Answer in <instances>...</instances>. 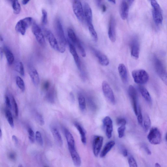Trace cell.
Returning a JSON list of instances; mask_svg holds the SVG:
<instances>
[{"label": "cell", "mask_w": 167, "mask_h": 167, "mask_svg": "<svg viewBox=\"0 0 167 167\" xmlns=\"http://www.w3.org/2000/svg\"><path fill=\"white\" fill-rule=\"evenodd\" d=\"M55 27L59 47H60L59 52L63 53L65 52V51L66 40L62 24L60 20L59 19L56 20Z\"/></svg>", "instance_id": "cell-1"}, {"label": "cell", "mask_w": 167, "mask_h": 167, "mask_svg": "<svg viewBox=\"0 0 167 167\" xmlns=\"http://www.w3.org/2000/svg\"><path fill=\"white\" fill-rule=\"evenodd\" d=\"M153 61L157 73L164 83L167 85V72L163 64L156 56H153Z\"/></svg>", "instance_id": "cell-2"}, {"label": "cell", "mask_w": 167, "mask_h": 167, "mask_svg": "<svg viewBox=\"0 0 167 167\" xmlns=\"http://www.w3.org/2000/svg\"><path fill=\"white\" fill-rule=\"evenodd\" d=\"M150 2L153 7L152 12L154 21L156 25H161L162 23L163 19L162 10L157 1L154 0L150 1Z\"/></svg>", "instance_id": "cell-3"}, {"label": "cell", "mask_w": 167, "mask_h": 167, "mask_svg": "<svg viewBox=\"0 0 167 167\" xmlns=\"http://www.w3.org/2000/svg\"><path fill=\"white\" fill-rule=\"evenodd\" d=\"M132 76L135 83L140 85L146 84L149 79L148 74L145 70L139 69L133 71Z\"/></svg>", "instance_id": "cell-4"}, {"label": "cell", "mask_w": 167, "mask_h": 167, "mask_svg": "<svg viewBox=\"0 0 167 167\" xmlns=\"http://www.w3.org/2000/svg\"><path fill=\"white\" fill-rule=\"evenodd\" d=\"M32 18L29 17L20 20L15 25V30L22 35H24L27 29L32 23Z\"/></svg>", "instance_id": "cell-5"}, {"label": "cell", "mask_w": 167, "mask_h": 167, "mask_svg": "<svg viewBox=\"0 0 167 167\" xmlns=\"http://www.w3.org/2000/svg\"><path fill=\"white\" fill-rule=\"evenodd\" d=\"M147 138L149 142L152 144H159L162 141V135L160 130L157 128H152L148 133Z\"/></svg>", "instance_id": "cell-6"}, {"label": "cell", "mask_w": 167, "mask_h": 167, "mask_svg": "<svg viewBox=\"0 0 167 167\" xmlns=\"http://www.w3.org/2000/svg\"><path fill=\"white\" fill-rule=\"evenodd\" d=\"M102 88L103 94L106 99L111 104H115V99L113 92L107 82L105 81H103Z\"/></svg>", "instance_id": "cell-7"}, {"label": "cell", "mask_w": 167, "mask_h": 167, "mask_svg": "<svg viewBox=\"0 0 167 167\" xmlns=\"http://www.w3.org/2000/svg\"><path fill=\"white\" fill-rule=\"evenodd\" d=\"M32 30L38 44L42 47H45L46 42L44 36L40 27L36 23H34L32 25Z\"/></svg>", "instance_id": "cell-8"}, {"label": "cell", "mask_w": 167, "mask_h": 167, "mask_svg": "<svg viewBox=\"0 0 167 167\" xmlns=\"http://www.w3.org/2000/svg\"><path fill=\"white\" fill-rule=\"evenodd\" d=\"M128 94L131 101L133 111L136 115L138 114V106L137 91L133 86L130 85L128 89Z\"/></svg>", "instance_id": "cell-9"}, {"label": "cell", "mask_w": 167, "mask_h": 167, "mask_svg": "<svg viewBox=\"0 0 167 167\" xmlns=\"http://www.w3.org/2000/svg\"><path fill=\"white\" fill-rule=\"evenodd\" d=\"M131 56L135 60H137L139 57L140 44L137 37L133 38L130 42Z\"/></svg>", "instance_id": "cell-10"}, {"label": "cell", "mask_w": 167, "mask_h": 167, "mask_svg": "<svg viewBox=\"0 0 167 167\" xmlns=\"http://www.w3.org/2000/svg\"><path fill=\"white\" fill-rule=\"evenodd\" d=\"M73 8L77 19L79 21L83 22L84 19V11L81 2L79 1H74Z\"/></svg>", "instance_id": "cell-11"}, {"label": "cell", "mask_w": 167, "mask_h": 167, "mask_svg": "<svg viewBox=\"0 0 167 167\" xmlns=\"http://www.w3.org/2000/svg\"><path fill=\"white\" fill-rule=\"evenodd\" d=\"M104 138L101 136H94L93 140V151L94 155L96 157L98 156L103 143Z\"/></svg>", "instance_id": "cell-12"}, {"label": "cell", "mask_w": 167, "mask_h": 167, "mask_svg": "<svg viewBox=\"0 0 167 167\" xmlns=\"http://www.w3.org/2000/svg\"><path fill=\"white\" fill-rule=\"evenodd\" d=\"M45 34L51 47L54 50L59 52L60 47L53 33L50 30L47 29L45 30Z\"/></svg>", "instance_id": "cell-13"}, {"label": "cell", "mask_w": 167, "mask_h": 167, "mask_svg": "<svg viewBox=\"0 0 167 167\" xmlns=\"http://www.w3.org/2000/svg\"><path fill=\"white\" fill-rule=\"evenodd\" d=\"M102 122L107 137L110 139L112 137L113 131L112 120L109 117L106 116L103 120Z\"/></svg>", "instance_id": "cell-14"}, {"label": "cell", "mask_w": 167, "mask_h": 167, "mask_svg": "<svg viewBox=\"0 0 167 167\" xmlns=\"http://www.w3.org/2000/svg\"><path fill=\"white\" fill-rule=\"evenodd\" d=\"M91 49L101 65L104 66H107L109 65V60L106 55L93 47H91Z\"/></svg>", "instance_id": "cell-15"}, {"label": "cell", "mask_w": 167, "mask_h": 167, "mask_svg": "<svg viewBox=\"0 0 167 167\" xmlns=\"http://www.w3.org/2000/svg\"><path fill=\"white\" fill-rule=\"evenodd\" d=\"M109 38L112 42L116 40V33L115 30V22L114 18L111 17L110 19L108 31Z\"/></svg>", "instance_id": "cell-16"}, {"label": "cell", "mask_w": 167, "mask_h": 167, "mask_svg": "<svg viewBox=\"0 0 167 167\" xmlns=\"http://www.w3.org/2000/svg\"><path fill=\"white\" fill-rule=\"evenodd\" d=\"M68 148L74 165L76 167H79L81 165V159L76 147H68Z\"/></svg>", "instance_id": "cell-17"}, {"label": "cell", "mask_w": 167, "mask_h": 167, "mask_svg": "<svg viewBox=\"0 0 167 167\" xmlns=\"http://www.w3.org/2000/svg\"><path fill=\"white\" fill-rule=\"evenodd\" d=\"M129 5L128 2L123 1L120 3V14L121 17L123 20L126 19L129 15Z\"/></svg>", "instance_id": "cell-18"}, {"label": "cell", "mask_w": 167, "mask_h": 167, "mask_svg": "<svg viewBox=\"0 0 167 167\" xmlns=\"http://www.w3.org/2000/svg\"><path fill=\"white\" fill-rule=\"evenodd\" d=\"M84 17L86 21L89 25H92V13L90 6L87 2H85L84 5Z\"/></svg>", "instance_id": "cell-19"}, {"label": "cell", "mask_w": 167, "mask_h": 167, "mask_svg": "<svg viewBox=\"0 0 167 167\" xmlns=\"http://www.w3.org/2000/svg\"><path fill=\"white\" fill-rule=\"evenodd\" d=\"M68 44L69 48V50L71 54L73 56L74 61L76 65L79 70L81 71V63L80 60L79 58L78 53H77L76 48L71 43L68 41Z\"/></svg>", "instance_id": "cell-20"}, {"label": "cell", "mask_w": 167, "mask_h": 167, "mask_svg": "<svg viewBox=\"0 0 167 167\" xmlns=\"http://www.w3.org/2000/svg\"><path fill=\"white\" fill-rule=\"evenodd\" d=\"M118 70L122 82L124 84L127 83L128 78L127 71L125 66L123 64H120L118 66Z\"/></svg>", "instance_id": "cell-21"}, {"label": "cell", "mask_w": 167, "mask_h": 167, "mask_svg": "<svg viewBox=\"0 0 167 167\" xmlns=\"http://www.w3.org/2000/svg\"><path fill=\"white\" fill-rule=\"evenodd\" d=\"M29 71L33 83L35 85L38 86L39 83L40 78L37 71L33 66H30L29 68Z\"/></svg>", "instance_id": "cell-22"}, {"label": "cell", "mask_w": 167, "mask_h": 167, "mask_svg": "<svg viewBox=\"0 0 167 167\" xmlns=\"http://www.w3.org/2000/svg\"><path fill=\"white\" fill-rule=\"evenodd\" d=\"M51 130L56 142L60 146L63 144V140L61 135L58 130L55 126L51 127Z\"/></svg>", "instance_id": "cell-23"}, {"label": "cell", "mask_w": 167, "mask_h": 167, "mask_svg": "<svg viewBox=\"0 0 167 167\" xmlns=\"http://www.w3.org/2000/svg\"><path fill=\"white\" fill-rule=\"evenodd\" d=\"M63 131L67 142L68 147H75V141L72 135L66 128H63Z\"/></svg>", "instance_id": "cell-24"}, {"label": "cell", "mask_w": 167, "mask_h": 167, "mask_svg": "<svg viewBox=\"0 0 167 167\" xmlns=\"http://www.w3.org/2000/svg\"><path fill=\"white\" fill-rule=\"evenodd\" d=\"M138 88L141 94L146 101L148 104H151L152 103V99L149 92L147 89L142 86H139Z\"/></svg>", "instance_id": "cell-25"}, {"label": "cell", "mask_w": 167, "mask_h": 167, "mask_svg": "<svg viewBox=\"0 0 167 167\" xmlns=\"http://www.w3.org/2000/svg\"><path fill=\"white\" fill-rule=\"evenodd\" d=\"M74 124L80 134L82 143L84 145H86L87 144V139L85 130L78 122H74Z\"/></svg>", "instance_id": "cell-26"}, {"label": "cell", "mask_w": 167, "mask_h": 167, "mask_svg": "<svg viewBox=\"0 0 167 167\" xmlns=\"http://www.w3.org/2000/svg\"><path fill=\"white\" fill-rule=\"evenodd\" d=\"M115 142L114 141H109L106 143L100 154V157L104 158L106 156L111 149L114 147Z\"/></svg>", "instance_id": "cell-27"}, {"label": "cell", "mask_w": 167, "mask_h": 167, "mask_svg": "<svg viewBox=\"0 0 167 167\" xmlns=\"http://www.w3.org/2000/svg\"><path fill=\"white\" fill-rule=\"evenodd\" d=\"M4 51L7 61V63L9 65H11L14 63V58L13 54L9 48L5 46L4 48Z\"/></svg>", "instance_id": "cell-28"}, {"label": "cell", "mask_w": 167, "mask_h": 167, "mask_svg": "<svg viewBox=\"0 0 167 167\" xmlns=\"http://www.w3.org/2000/svg\"><path fill=\"white\" fill-rule=\"evenodd\" d=\"M47 101L51 104H54L55 101V90L54 88H51L47 91L45 96Z\"/></svg>", "instance_id": "cell-29"}, {"label": "cell", "mask_w": 167, "mask_h": 167, "mask_svg": "<svg viewBox=\"0 0 167 167\" xmlns=\"http://www.w3.org/2000/svg\"><path fill=\"white\" fill-rule=\"evenodd\" d=\"M78 100L80 109L82 111H85L86 107L85 99L81 93L78 94Z\"/></svg>", "instance_id": "cell-30"}, {"label": "cell", "mask_w": 167, "mask_h": 167, "mask_svg": "<svg viewBox=\"0 0 167 167\" xmlns=\"http://www.w3.org/2000/svg\"><path fill=\"white\" fill-rule=\"evenodd\" d=\"M151 125V122L149 116L147 114L145 115L143 120V129L145 132H147L150 129Z\"/></svg>", "instance_id": "cell-31"}, {"label": "cell", "mask_w": 167, "mask_h": 167, "mask_svg": "<svg viewBox=\"0 0 167 167\" xmlns=\"http://www.w3.org/2000/svg\"><path fill=\"white\" fill-rule=\"evenodd\" d=\"M5 115L10 126L14 128V120L11 110L7 109L5 111Z\"/></svg>", "instance_id": "cell-32"}, {"label": "cell", "mask_w": 167, "mask_h": 167, "mask_svg": "<svg viewBox=\"0 0 167 167\" xmlns=\"http://www.w3.org/2000/svg\"><path fill=\"white\" fill-rule=\"evenodd\" d=\"M34 115L35 120L38 124L41 126L44 125L45 122L42 115L37 111L34 112Z\"/></svg>", "instance_id": "cell-33"}, {"label": "cell", "mask_w": 167, "mask_h": 167, "mask_svg": "<svg viewBox=\"0 0 167 167\" xmlns=\"http://www.w3.org/2000/svg\"><path fill=\"white\" fill-rule=\"evenodd\" d=\"M68 37L71 42L76 44L79 38L76 36L75 32L71 29H69L67 31Z\"/></svg>", "instance_id": "cell-34"}, {"label": "cell", "mask_w": 167, "mask_h": 167, "mask_svg": "<svg viewBox=\"0 0 167 167\" xmlns=\"http://www.w3.org/2000/svg\"><path fill=\"white\" fill-rule=\"evenodd\" d=\"M17 85L19 88L23 92L25 90V82L23 79L19 76H17L16 78Z\"/></svg>", "instance_id": "cell-35"}, {"label": "cell", "mask_w": 167, "mask_h": 167, "mask_svg": "<svg viewBox=\"0 0 167 167\" xmlns=\"http://www.w3.org/2000/svg\"><path fill=\"white\" fill-rule=\"evenodd\" d=\"M15 69L22 76H25L24 66L21 62L19 61L17 63L15 66Z\"/></svg>", "instance_id": "cell-36"}, {"label": "cell", "mask_w": 167, "mask_h": 167, "mask_svg": "<svg viewBox=\"0 0 167 167\" xmlns=\"http://www.w3.org/2000/svg\"><path fill=\"white\" fill-rule=\"evenodd\" d=\"M89 30L90 33L93 40L95 42H97L98 38L97 33L95 30L93 24L88 25Z\"/></svg>", "instance_id": "cell-37"}, {"label": "cell", "mask_w": 167, "mask_h": 167, "mask_svg": "<svg viewBox=\"0 0 167 167\" xmlns=\"http://www.w3.org/2000/svg\"><path fill=\"white\" fill-rule=\"evenodd\" d=\"M12 6L15 14H18L20 13L21 11V6L19 2L17 1H12Z\"/></svg>", "instance_id": "cell-38"}, {"label": "cell", "mask_w": 167, "mask_h": 167, "mask_svg": "<svg viewBox=\"0 0 167 167\" xmlns=\"http://www.w3.org/2000/svg\"><path fill=\"white\" fill-rule=\"evenodd\" d=\"M11 98L12 109H13L15 117H17L19 113L18 105L14 96H12Z\"/></svg>", "instance_id": "cell-39"}, {"label": "cell", "mask_w": 167, "mask_h": 167, "mask_svg": "<svg viewBox=\"0 0 167 167\" xmlns=\"http://www.w3.org/2000/svg\"><path fill=\"white\" fill-rule=\"evenodd\" d=\"M76 45L77 46V47H78L80 51L82 56L83 57H85L86 54L85 50L83 45H82L79 39L77 41Z\"/></svg>", "instance_id": "cell-40"}, {"label": "cell", "mask_w": 167, "mask_h": 167, "mask_svg": "<svg viewBox=\"0 0 167 167\" xmlns=\"http://www.w3.org/2000/svg\"><path fill=\"white\" fill-rule=\"evenodd\" d=\"M27 132L28 134H29V137L30 142L32 143H34L35 142V137L34 131L31 128L29 127L28 128Z\"/></svg>", "instance_id": "cell-41"}, {"label": "cell", "mask_w": 167, "mask_h": 167, "mask_svg": "<svg viewBox=\"0 0 167 167\" xmlns=\"http://www.w3.org/2000/svg\"><path fill=\"white\" fill-rule=\"evenodd\" d=\"M35 139L38 144L41 146L43 145V142L42 135L38 131H37L36 133Z\"/></svg>", "instance_id": "cell-42"}, {"label": "cell", "mask_w": 167, "mask_h": 167, "mask_svg": "<svg viewBox=\"0 0 167 167\" xmlns=\"http://www.w3.org/2000/svg\"><path fill=\"white\" fill-rule=\"evenodd\" d=\"M128 162L129 167H138L137 162L132 155L128 157Z\"/></svg>", "instance_id": "cell-43"}, {"label": "cell", "mask_w": 167, "mask_h": 167, "mask_svg": "<svg viewBox=\"0 0 167 167\" xmlns=\"http://www.w3.org/2000/svg\"><path fill=\"white\" fill-rule=\"evenodd\" d=\"M126 128V125L121 126L118 128V133L120 138H122L124 137Z\"/></svg>", "instance_id": "cell-44"}, {"label": "cell", "mask_w": 167, "mask_h": 167, "mask_svg": "<svg viewBox=\"0 0 167 167\" xmlns=\"http://www.w3.org/2000/svg\"><path fill=\"white\" fill-rule=\"evenodd\" d=\"M137 116V119L139 124L142 126L143 119L141 109L140 107H138V114Z\"/></svg>", "instance_id": "cell-45"}, {"label": "cell", "mask_w": 167, "mask_h": 167, "mask_svg": "<svg viewBox=\"0 0 167 167\" xmlns=\"http://www.w3.org/2000/svg\"><path fill=\"white\" fill-rule=\"evenodd\" d=\"M5 101L7 109L11 111L12 109L11 100H10V98L8 96H7V95H6L5 97Z\"/></svg>", "instance_id": "cell-46"}, {"label": "cell", "mask_w": 167, "mask_h": 167, "mask_svg": "<svg viewBox=\"0 0 167 167\" xmlns=\"http://www.w3.org/2000/svg\"><path fill=\"white\" fill-rule=\"evenodd\" d=\"M42 23L44 25L47 24V11L45 9H43L42 10Z\"/></svg>", "instance_id": "cell-47"}, {"label": "cell", "mask_w": 167, "mask_h": 167, "mask_svg": "<svg viewBox=\"0 0 167 167\" xmlns=\"http://www.w3.org/2000/svg\"><path fill=\"white\" fill-rule=\"evenodd\" d=\"M116 123L117 124L120 126L126 125V121L124 118H117L116 120Z\"/></svg>", "instance_id": "cell-48"}, {"label": "cell", "mask_w": 167, "mask_h": 167, "mask_svg": "<svg viewBox=\"0 0 167 167\" xmlns=\"http://www.w3.org/2000/svg\"><path fill=\"white\" fill-rule=\"evenodd\" d=\"M50 83L49 81H46L43 82L42 88L43 91H48L50 89Z\"/></svg>", "instance_id": "cell-49"}, {"label": "cell", "mask_w": 167, "mask_h": 167, "mask_svg": "<svg viewBox=\"0 0 167 167\" xmlns=\"http://www.w3.org/2000/svg\"><path fill=\"white\" fill-rule=\"evenodd\" d=\"M142 147L144 150L145 151V152L147 153L148 155H151V151L147 145H146L145 144H143L142 145Z\"/></svg>", "instance_id": "cell-50"}, {"label": "cell", "mask_w": 167, "mask_h": 167, "mask_svg": "<svg viewBox=\"0 0 167 167\" xmlns=\"http://www.w3.org/2000/svg\"><path fill=\"white\" fill-rule=\"evenodd\" d=\"M16 154L14 152H11L9 153V157L12 160H14L16 158Z\"/></svg>", "instance_id": "cell-51"}, {"label": "cell", "mask_w": 167, "mask_h": 167, "mask_svg": "<svg viewBox=\"0 0 167 167\" xmlns=\"http://www.w3.org/2000/svg\"><path fill=\"white\" fill-rule=\"evenodd\" d=\"M122 154L123 156L125 157H126L128 155L127 150L126 148H123L122 150Z\"/></svg>", "instance_id": "cell-52"}, {"label": "cell", "mask_w": 167, "mask_h": 167, "mask_svg": "<svg viewBox=\"0 0 167 167\" xmlns=\"http://www.w3.org/2000/svg\"><path fill=\"white\" fill-rule=\"evenodd\" d=\"M12 138L13 141L16 144H17L18 142H19V140L16 136L14 135H12Z\"/></svg>", "instance_id": "cell-53"}, {"label": "cell", "mask_w": 167, "mask_h": 167, "mask_svg": "<svg viewBox=\"0 0 167 167\" xmlns=\"http://www.w3.org/2000/svg\"><path fill=\"white\" fill-rule=\"evenodd\" d=\"M102 9V11L103 12H105L106 11L107 8L106 7L104 4H101V6Z\"/></svg>", "instance_id": "cell-54"}, {"label": "cell", "mask_w": 167, "mask_h": 167, "mask_svg": "<svg viewBox=\"0 0 167 167\" xmlns=\"http://www.w3.org/2000/svg\"><path fill=\"white\" fill-rule=\"evenodd\" d=\"M30 1H27V0H23L22 1V3L24 5H26Z\"/></svg>", "instance_id": "cell-55"}, {"label": "cell", "mask_w": 167, "mask_h": 167, "mask_svg": "<svg viewBox=\"0 0 167 167\" xmlns=\"http://www.w3.org/2000/svg\"><path fill=\"white\" fill-rule=\"evenodd\" d=\"M108 1L110 2V3L113 4H115V3H116V2H115V1H111V0H110V1Z\"/></svg>", "instance_id": "cell-56"}, {"label": "cell", "mask_w": 167, "mask_h": 167, "mask_svg": "<svg viewBox=\"0 0 167 167\" xmlns=\"http://www.w3.org/2000/svg\"><path fill=\"white\" fill-rule=\"evenodd\" d=\"M155 167H161L160 164L158 163H156L155 164Z\"/></svg>", "instance_id": "cell-57"}, {"label": "cell", "mask_w": 167, "mask_h": 167, "mask_svg": "<svg viewBox=\"0 0 167 167\" xmlns=\"http://www.w3.org/2000/svg\"><path fill=\"white\" fill-rule=\"evenodd\" d=\"M3 51H2V49H1V59L2 58V57H3Z\"/></svg>", "instance_id": "cell-58"}, {"label": "cell", "mask_w": 167, "mask_h": 167, "mask_svg": "<svg viewBox=\"0 0 167 167\" xmlns=\"http://www.w3.org/2000/svg\"><path fill=\"white\" fill-rule=\"evenodd\" d=\"M2 132L1 129V132H0V137L1 138L2 137Z\"/></svg>", "instance_id": "cell-59"}, {"label": "cell", "mask_w": 167, "mask_h": 167, "mask_svg": "<svg viewBox=\"0 0 167 167\" xmlns=\"http://www.w3.org/2000/svg\"><path fill=\"white\" fill-rule=\"evenodd\" d=\"M3 37H2L1 36V42H2V41H3Z\"/></svg>", "instance_id": "cell-60"}, {"label": "cell", "mask_w": 167, "mask_h": 167, "mask_svg": "<svg viewBox=\"0 0 167 167\" xmlns=\"http://www.w3.org/2000/svg\"><path fill=\"white\" fill-rule=\"evenodd\" d=\"M18 167H23L22 164H20L19 165V166H18Z\"/></svg>", "instance_id": "cell-61"}, {"label": "cell", "mask_w": 167, "mask_h": 167, "mask_svg": "<svg viewBox=\"0 0 167 167\" xmlns=\"http://www.w3.org/2000/svg\"><path fill=\"white\" fill-rule=\"evenodd\" d=\"M166 141H167V133H166Z\"/></svg>", "instance_id": "cell-62"}, {"label": "cell", "mask_w": 167, "mask_h": 167, "mask_svg": "<svg viewBox=\"0 0 167 167\" xmlns=\"http://www.w3.org/2000/svg\"><path fill=\"white\" fill-rule=\"evenodd\" d=\"M44 167H47V166H45Z\"/></svg>", "instance_id": "cell-63"}]
</instances>
